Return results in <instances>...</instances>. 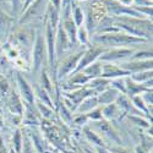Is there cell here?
Listing matches in <instances>:
<instances>
[{"label":"cell","mask_w":153,"mask_h":153,"mask_svg":"<svg viewBox=\"0 0 153 153\" xmlns=\"http://www.w3.org/2000/svg\"><path fill=\"white\" fill-rule=\"evenodd\" d=\"M98 41L104 43V44H111V45H124L129 43L140 42L138 38L131 37V36H125V34H108V36H102L98 38Z\"/></svg>","instance_id":"1"},{"label":"cell","mask_w":153,"mask_h":153,"mask_svg":"<svg viewBox=\"0 0 153 153\" xmlns=\"http://www.w3.org/2000/svg\"><path fill=\"white\" fill-rule=\"evenodd\" d=\"M86 152H87V153H94V152H93V151H91V149H86Z\"/></svg>","instance_id":"12"},{"label":"cell","mask_w":153,"mask_h":153,"mask_svg":"<svg viewBox=\"0 0 153 153\" xmlns=\"http://www.w3.org/2000/svg\"><path fill=\"white\" fill-rule=\"evenodd\" d=\"M85 134H86L87 138L90 140V141H91L92 143L97 145L98 147H105V146H104V143H103V141H102V138H100L97 134L92 132L91 130H88V129H85Z\"/></svg>","instance_id":"5"},{"label":"cell","mask_w":153,"mask_h":153,"mask_svg":"<svg viewBox=\"0 0 153 153\" xmlns=\"http://www.w3.org/2000/svg\"><path fill=\"white\" fill-rule=\"evenodd\" d=\"M100 130L103 131L104 135H105L108 138H110L113 142H117L118 145H121V143H120V138L118 137V135H117L115 132L113 131V129H111V127H110L107 123H102V125H100Z\"/></svg>","instance_id":"2"},{"label":"cell","mask_w":153,"mask_h":153,"mask_svg":"<svg viewBox=\"0 0 153 153\" xmlns=\"http://www.w3.org/2000/svg\"><path fill=\"white\" fill-rule=\"evenodd\" d=\"M23 153H33V147H32L31 142L28 141V138L25 140V143H23Z\"/></svg>","instance_id":"9"},{"label":"cell","mask_w":153,"mask_h":153,"mask_svg":"<svg viewBox=\"0 0 153 153\" xmlns=\"http://www.w3.org/2000/svg\"><path fill=\"white\" fill-rule=\"evenodd\" d=\"M42 56H43V44H42V39L38 38L37 41V44H36V49H34V66L38 68L41 64V60H42Z\"/></svg>","instance_id":"3"},{"label":"cell","mask_w":153,"mask_h":153,"mask_svg":"<svg viewBox=\"0 0 153 153\" xmlns=\"http://www.w3.org/2000/svg\"><path fill=\"white\" fill-rule=\"evenodd\" d=\"M100 53V50H98V49H92V50H90L86 55H85V58H83V60H81V62H80V68H83V66H86V65H88L93 59H96L97 58V55ZM79 68V69H80Z\"/></svg>","instance_id":"4"},{"label":"cell","mask_w":153,"mask_h":153,"mask_svg":"<svg viewBox=\"0 0 153 153\" xmlns=\"http://www.w3.org/2000/svg\"><path fill=\"white\" fill-rule=\"evenodd\" d=\"M76 19H77V23H81V15H80V10H76Z\"/></svg>","instance_id":"11"},{"label":"cell","mask_w":153,"mask_h":153,"mask_svg":"<svg viewBox=\"0 0 153 153\" xmlns=\"http://www.w3.org/2000/svg\"><path fill=\"white\" fill-rule=\"evenodd\" d=\"M110 152H114V153H134V152H131L130 149H126V148H111V149H109Z\"/></svg>","instance_id":"10"},{"label":"cell","mask_w":153,"mask_h":153,"mask_svg":"<svg viewBox=\"0 0 153 153\" xmlns=\"http://www.w3.org/2000/svg\"><path fill=\"white\" fill-rule=\"evenodd\" d=\"M20 83H21V90H22V93H23L25 98H26L28 102H32L33 100V96H32V92L30 90L28 85L25 81H22V80H20Z\"/></svg>","instance_id":"7"},{"label":"cell","mask_w":153,"mask_h":153,"mask_svg":"<svg viewBox=\"0 0 153 153\" xmlns=\"http://www.w3.org/2000/svg\"><path fill=\"white\" fill-rule=\"evenodd\" d=\"M14 151L16 153H21V147H22V137H21V134L20 131H16L15 136H14Z\"/></svg>","instance_id":"8"},{"label":"cell","mask_w":153,"mask_h":153,"mask_svg":"<svg viewBox=\"0 0 153 153\" xmlns=\"http://www.w3.org/2000/svg\"><path fill=\"white\" fill-rule=\"evenodd\" d=\"M10 153H16V152H15V151H14V148H12V149H11V151H10Z\"/></svg>","instance_id":"13"},{"label":"cell","mask_w":153,"mask_h":153,"mask_svg":"<svg viewBox=\"0 0 153 153\" xmlns=\"http://www.w3.org/2000/svg\"><path fill=\"white\" fill-rule=\"evenodd\" d=\"M129 54H131L130 50L121 49V50H117V52H113V53L107 54L103 59H119V58H125V56H127Z\"/></svg>","instance_id":"6"}]
</instances>
